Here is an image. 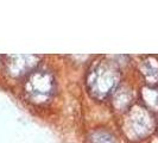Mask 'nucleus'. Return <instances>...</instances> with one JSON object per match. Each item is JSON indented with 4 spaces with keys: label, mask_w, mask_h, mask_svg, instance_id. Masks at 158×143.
<instances>
[{
    "label": "nucleus",
    "mask_w": 158,
    "mask_h": 143,
    "mask_svg": "<svg viewBox=\"0 0 158 143\" xmlns=\"http://www.w3.org/2000/svg\"><path fill=\"white\" fill-rule=\"evenodd\" d=\"M121 72L118 63L108 56L95 60L88 69L86 85L88 93L96 100H105L118 89Z\"/></svg>",
    "instance_id": "f257e3e1"
},
{
    "label": "nucleus",
    "mask_w": 158,
    "mask_h": 143,
    "mask_svg": "<svg viewBox=\"0 0 158 143\" xmlns=\"http://www.w3.org/2000/svg\"><path fill=\"white\" fill-rule=\"evenodd\" d=\"M153 128L151 113L140 106L130 107L123 122V130L130 140H139L149 135Z\"/></svg>",
    "instance_id": "7ed1b4c3"
},
{
    "label": "nucleus",
    "mask_w": 158,
    "mask_h": 143,
    "mask_svg": "<svg viewBox=\"0 0 158 143\" xmlns=\"http://www.w3.org/2000/svg\"><path fill=\"white\" fill-rule=\"evenodd\" d=\"M140 72L148 82V86L156 87L158 84V60L155 56H148L142 61Z\"/></svg>",
    "instance_id": "39448f33"
},
{
    "label": "nucleus",
    "mask_w": 158,
    "mask_h": 143,
    "mask_svg": "<svg viewBox=\"0 0 158 143\" xmlns=\"http://www.w3.org/2000/svg\"><path fill=\"white\" fill-rule=\"evenodd\" d=\"M55 92L54 75L44 68H37L26 76L24 93L27 100L36 105L48 103Z\"/></svg>",
    "instance_id": "f03ea898"
},
{
    "label": "nucleus",
    "mask_w": 158,
    "mask_h": 143,
    "mask_svg": "<svg viewBox=\"0 0 158 143\" xmlns=\"http://www.w3.org/2000/svg\"><path fill=\"white\" fill-rule=\"evenodd\" d=\"M5 71L12 78H23L38 68V55H5L2 57Z\"/></svg>",
    "instance_id": "20e7f679"
},
{
    "label": "nucleus",
    "mask_w": 158,
    "mask_h": 143,
    "mask_svg": "<svg viewBox=\"0 0 158 143\" xmlns=\"http://www.w3.org/2000/svg\"><path fill=\"white\" fill-rule=\"evenodd\" d=\"M142 98L144 104L150 109H158V88L146 86L143 89Z\"/></svg>",
    "instance_id": "0eeeda50"
},
{
    "label": "nucleus",
    "mask_w": 158,
    "mask_h": 143,
    "mask_svg": "<svg viewBox=\"0 0 158 143\" xmlns=\"http://www.w3.org/2000/svg\"><path fill=\"white\" fill-rule=\"evenodd\" d=\"M89 138L92 143H115L114 136L106 130H95Z\"/></svg>",
    "instance_id": "6e6552de"
},
{
    "label": "nucleus",
    "mask_w": 158,
    "mask_h": 143,
    "mask_svg": "<svg viewBox=\"0 0 158 143\" xmlns=\"http://www.w3.org/2000/svg\"><path fill=\"white\" fill-rule=\"evenodd\" d=\"M132 100V94L130 89L125 87H118V89L112 94V106L118 111H127L130 109Z\"/></svg>",
    "instance_id": "423d86ee"
}]
</instances>
